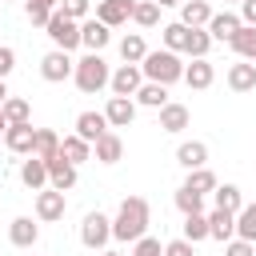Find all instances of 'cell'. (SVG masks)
<instances>
[{"instance_id":"cell-5","label":"cell","mask_w":256,"mask_h":256,"mask_svg":"<svg viewBox=\"0 0 256 256\" xmlns=\"http://www.w3.org/2000/svg\"><path fill=\"white\" fill-rule=\"evenodd\" d=\"M112 240V220L104 216V212H88L84 216V224H80V244L84 248H96V252H104V244Z\"/></svg>"},{"instance_id":"cell-26","label":"cell","mask_w":256,"mask_h":256,"mask_svg":"<svg viewBox=\"0 0 256 256\" xmlns=\"http://www.w3.org/2000/svg\"><path fill=\"white\" fill-rule=\"evenodd\" d=\"M60 152V136L52 132V128H36V140H32V156H40V160H52Z\"/></svg>"},{"instance_id":"cell-25","label":"cell","mask_w":256,"mask_h":256,"mask_svg":"<svg viewBox=\"0 0 256 256\" xmlns=\"http://www.w3.org/2000/svg\"><path fill=\"white\" fill-rule=\"evenodd\" d=\"M136 104H144V108H164V104H168V88L144 80V84L136 88Z\"/></svg>"},{"instance_id":"cell-1","label":"cell","mask_w":256,"mask_h":256,"mask_svg":"<svg viewBox=\"0 0 256 256\" xmlns=\"http://www.w3.org/2000/svg\"><path fill=\"white\" fill-rule=\"evenodd\" d=\"M112 236L124 244H136L140 236H148V200L144 196H124L120 212L112 220Z\"/></svg>"},{"instance_id":"cell-6","label":"cell","mask_w":256,"mask_h":256,"mask_svg":"<svg viewBox=\"0 0 256 256\" xmlns=\"http://www.w3.org/2000/svg\"><path fill=\"white\" fill-rule=\"evenodd\" d=\"M72 68H76V60H72L68 52H60V48L44 52V60H40V76H44L48 84H60V80H68V76H72Z\"/></svg>"},{"instance_id":"cell-16","label":"cell","mask_w":256,"mask_h":256,"mask_svg":"<svg viewBox=\"0 0 256 256\" xmlns=\"http://www.w3.org/2000/svg\"><path fill=\"white\" fill-rule=\"evenodd\" d=\"M176 164L188 168V172H192V168H204V164H208V144H204V140H184V144L176 148Z\"/></svg>"},{"instance_id":"cell-18","label":"cell","mask_w":256,"mask_h":256,"mask_svg":"<svg viewBox=\"0 0 256 256\" xmlns=\"http://www.w3.org/2000/svg\"><path fill=\"white\" fill-rule=\"evenodd\" d=\"M92 152H96V160H100V164H116V160L124 156V140H120V136L108 128V132H104V136L92 144Z\"/></svg>"},{"instance_id":"cell-44","label":"cell","mask_w":256,"mask_h":256,"mask_svg":"<svg viewBox=\"0 0 256 256\" xmlns=\"http://www.w3.org/2000/svg\"><path fill=\"white\" fill-rule=\"evenodd\" d=\"M12 68H16V52H12V48H0V80H4Z\"/></svg>"},{"instance_id":"cell-14","label":"cell","mask_w":256,"mask_h":256,"mask_svg":"<svg viewBox=\"0 0 256 256\" xmlns=\"http://www.w3.org/2000/svg\"><path fill=\"white\" fill-rule=\"evenodd\" d=\"M108 40H112V28H104L96 16H92V20H80V44H84L88 52H100Z\"/></svg>"},{"instance_id":"cell-37","label":"cell","mask_w":256,"mask_h":256,"mask_svg":"<svg viewBox=\"0 0 256 256\" xmlns=\"http://www.w3.org/2000/svg\"><path fill=\"white\" fill-rule=\"evenodd\" d=\"M132 20H136L140 28H152V24L160 20V8H156L152 0H140V4H132Z\"/></svg>"},{"instance_id":"cell-41","label":"cell","mask_w":256,"mask_h":256,"mask_svg":"<svg viewBox=\"0 0 256 256\" xmlns=\"http://www.w3.org/2000/svg\"><path fill=\"white\" fill-rule=\"evenodd\" d=\"M224 256H256V244H248V240H236V236H232V240L224 244Z\"/></svg>"},{"instance_id":"cell-34","label":"cell","mask_w":256,"mask_h":256,"mask_svg":"<svg viewBox=\"0 0 256 256\" xmlns=\"http://www.w3.org/2000/svg\"><path fill=\"white\" fill-rule=\"evenodd\" d=\"M184 188H188V192H196V196L216 192V176H212L208 168H192V172H188V180H184Z\"/></svg>"},{"instance_id":"cell-10","label":"cell","mask_w":256,"mask_h":256,"mask_svg":"<svg viewBox=\"0 0 256 256\" xmlns=\"http://www.w3.org/2000/svg\"><path fill=\"white\" fill-rule=\"evenodd\" d=\"M48 164V188H56V192H68L72 184H76V164H68L60 152L52 156V160H44Z\"/></svg>"},{"instance_id":"cell-38","label":"cell","mask_w":256,"mask_h":256,"mask_svg":"<svg viewBox=\"0 0 256 256\" xmlns=\"http://www.w3.org/2000/svg\"><path fill=\"white\" fill-rule=\"evenodd\" d=\"M176 208L184 212V216H192V212H204V196H196V192H188L184 184L176 188Z\"/></svg>"},{"instance_id":"cell-8","label":"cell","mask_w":256,"mask_h":256,"mask_svg":"<svg viewBox=\"0 0 256 256\" xmlns=\"http://www.w3.org/2000/svg\"><path fill=\"white\" fill-rule=\"evenodd\" d=\"M132 4H136V0H100V4H96V20H100L104 28H120V24L132 20Z\"/></svg>"},{"instance_id":"cell-42","label":"cell","mask_w":256,"mask_h":256,"mask_svg":"<svg viewBox=\"0 0 256 256\" xmlns=\"http://www.w3.org/2000/svg\"><path fill=\"white\" fill-rule=\"evenodd\" d=\"M164 256H196V244H188V240L180 236V240H172V244H164Z\"/></svg>"},{"instance_id":"cell-21","label":"cell","mask_w":256,"mask_h":256,"mask_svg":"<svg viewBox=\"0 0 256 256\" xmlns=\"http://www.w3.org/2000/svg\"><path fill=\"white\" fill-rule=\"evenodd\" d=\"M228 88H232V92H252V88H256V64H252V60L232 64V68H228Z\"/></svg>"},{"instance_id":"cell-45","label":"cell","mask_w":256,"mask_h":256,"mask_svg":"<svg viewBox=\"0 0 256 256\" xmlns=\"http://www.w3.org/2000/svg\"><path fill=\"white\" fill-rule=\"evenodd\" d=\"M156 8H172V4H184V0H152Z\"/></svg>"},{"instance_id":"cell-4","label":"cell","mask_w":256,"mask_h":256,"mask_svg":"<svg viewBox=\"0 0 256 256\" xmlns=\"http://www.w3.org/2000/svg\"><path fill=\"white\" fill-rule=\"evenodd\" d=\"M44 32H48V40L60 48V52H72V48H80V24L76 20H68L60 8L48 16V24H44Z\"/></svg>"},{"instance_id":"cell-49","label":"cell","mask_w":256,"mask_h":256,"mask_svg":"<svg viewBox=\"0 0 256 256\" xmlns=\"http://www.w3.org/2000/svg\"><path fill=\"white\" fill-rule=\"evenodd\" d=\"M224 4H232V0H224Z\"/></svg>"},{"instance_id":"cell-35","label":"cell","mask_w":256,"mask_h":256,"mask_svg":"<svg viewBox=\"0 0 256 256\" xmlns=\"http://www.w3.org/2000/svg\"><path fill=\"white\" fill-rule=\"evenodd\" d=\"M184 240H188V244H200V240H208V216H204V212H192V216H184Z\"/></svg>"},{"instance_id":"cell-9","label":"cell","mask_w":256,"mask_h":256,"mask_svg":"<svg viewBox=\"0 0 256 256\" xmlns=\"http://www.w3.org/2000/svg\"><path fill=\"white\" fill-rule=\"evenodd\" d=\"M104 120H108V128H128V124L136 120V104H132L128 96H108Z\"/></svg>"},{"instance_id":"cell-28","label":"cell","mask_w":256,"mask_h":256,"mask_svg":"<svg viewBox=\"0 0 256 256\" xmlns=\"http://www.w3.org/2000/svg\"><path fill=\"white\" fill-rule=\"evenodd\" d=\"M0 112H4L8 128H12V124H32V108H28V100H20V96H8Z\"/></svg>"},{"instance_id":"cell-33","label":"cell","mask_w":256,"mask_h":256,"mask_svg":"<svg viewBox=\"0 0 256 256\" xmlns=\"http://www.w3.org/2000/svg\"><path fill=\"white\" fill-rule=\"evenodd\" d=\"M160 32H164V48H168V52H184V48H188V32H192V28H184L180 20H176V24H164Z\"/></svg>"},{"instance_id":"cell-23","label":"cell","mask_w":256,"mask_h":256,"mask_svg":"<svg viewBox=\"0 0 256 256\" xmlns=\"http://www.w3.org/2000/svg\"><path fill=\"white\" fill-rule=\"evenodd\" d=\"M20 180H24L32 192H40V188L48 184V164H44L40 156H28V160L20 164Z\"/></svg>"},{"instance_id":"cell-27","label":"cell","mask_w":256,"mask_h":256,"mask_svg":"<svg viewBox=\"0 0 256 256\" xmlns=\"http://www.w3.org/2000/svg\"><path fill=\"white\" fill-rule=\"evenodd\" d=\"M232 44V52L240 56V60H256V28H248V24H240V32L228 40Z\"/></svg>"},{"instance_id":"cell-11","label":"cell","mask_w":256,"mask_h":256,"mask_svg":"<svg viewBox=\"0 0 256 256\" xmlns=\"http://www.w3.org/2000/svg\"><path fill=\"white\" fill-rule=\"evenodd\" d=\"M64 208H68L64 192H56V188H44V192H36V216H40L44 224L60 220V216H64Z\"/></svg>"},{"instance_id":"cell-3","label":"cell","mask_w":256,"mask_h":256,"mask_svg":"<svg viewBox=\"0 0 256 256\" xmlns=\"http://www.w3.org/2000/svg\"><path fill=\"white\" fill-rule=\"evenodd\" d=\"M108 64H104V56L100 52H88V56H80L76 60V68H72V80H76V88L84 92V96H92V92H100V88H108Z\"/></svg>"},{"instance_id":"cell-12","label":"cell","mask_w":256,"mask_h":256,"mask_svg":"<svg viewBox=\"0 0 256 256\" xmlns=\"http://www.w3.org/2000/svg\"><path fill=\"white\" fill-rule=\"evenodd\" d=\"M104 132H108L104 112H80V116H76V132H72V136H80L84 144H96Z\"/></svg>"},{"instance_id":"cell-43","label":"cell","mask_w":256,"mask_h":256,"mask_svg":"<svg viewBox=\"0 0 256 256\" xmlns=\"http://www.w3.org/2000/svg\"><path fill=\"white\" fill-rule=\"evenodd\" d=\"M240 24L256 28V0H240Z\"/></svg>"},{"instance_id":"cell-48","label":"cell","mask_w":256,"mask_h":256,"mask_svg":"<svg viewBox=\"0 0 256 256\" xmlns=\"http://www.w3.org/2000/svg\"><path fill=\"white\" fill-rule=\"evenodd\" d=\"M100 256H120V252H112V248H104V252H100Z\"/></svg>"},{"instance_id":"cell-2","label":"cell","mask_w":256,"mask_h":256,"mask_svg":"<svg viewBox=\"0 0 256 256\" xmlns=\"http://www.w3.org/2000/svg\"><path fill=\"white\" fill-rule=\"evenodd\" d=\"M140 72H144V80H152V84H176V80H184V64H180V56L176 52H168V48H160V52H148L144 60H140Z\"/></svg>"},{"instance_id":"cell-46","label":"cell","mask_w":256,"mask_h":256,"mask_svg":"<svg viewBox=\"0 0 256 256\" xmlns=\"http://www.w3.org/2000/svg\"><path fill=\"white\" fill-rule=\"evenodd\" d=\"M4 100H8V84L0 80V108H4Z\"/></svg>"},{"instance_id":"cell-17","label":"cell","mask_w":256,"mask_h":256,"mask_svg":"<svg viewBox=\"0 0 256 256\" xmlns=\"http://www.w3.org/2000/svg\"><path fill=\"white\" fill-rule=\"evenodd\" d=\"M212 80H216V68L208 64V56L184 64V84H188V88H212Z\"/></svg>"},{"instance_id":"cell-36","label":"cell","mask_w":256,"mask_h":256,"mask_svg":"<svg viewBox=\"0 0 256 256\" xmlns=\"http://www.w3.org/2000/svg\"><path fill=\"white\" fill-rule=\"evenodd\" d=\"M208 48H212V36H208L204 28H192V32H188V48H184V52H188L192 60H204V56H208Z\"/></svg>"},{"instance_id":"cell-40","label":"cell","mask_w":256,"mask_h":256,"mask_svg":"<svg viewBox=\"0 0 256 256\" xmlns=\"http://www.w3.org/2000/svg\"><path fill=\"white\" fill-rule=\"evenodd\" d=\"M132 256H164V244H160L156 236H140V240L132 244Z\"/></svg>"},{"instance_id":"cell-22","label":"cell","mask_w":256,"mask_h":256,"mask_svg":"<svg viewBox=\"0 0 256 256\" xmlns=\"http://www.w3.org/2000/svg\"><path fill=\"white\" fill-rule=\"evenodd\" d=\"M208 20H212V8L204 0H184L180 4V24L184 28H204Z\"/></svg>"},{"instance_id":"cell-47","label":"cell","mask_w":256,"mask_h":256,"mask_svg":"<svg viewBox=\"0 0 256 256\" xmlns=\"http://www.w3.org/2000/svg\"><path fill=\"white\" fill-rule=\"evenodd\" d=\"M4 132H8V120H4V112H0V136H4Z\"/></svg>"},{"instance_id":"cell-19","label":"cell","mask_w":256,"mask_h":256,"mask_svg":"<svg viewBox=\"0 0 256 256\" xmlns=\"http://www.w3.org/2000/svg\"><path fill=\"white\" fill-rule=\"evenodd\" d=\"M208 236L228 244V240L236 236V216H232V212H220V208H212V212H208Z\"/></svg>"},{"instance_id":"cell-30","label":"cell","mask_w":256,"mask_h":256,"mask_svg":"<svg viewBox=\"0 0 256 256\" xmlns=\"http://www.w3.org/2000/svg\"><path fill=\"white\" fill-rule=\"evenodd\" d=\"M236 240L256 244V204H244V208L236 212Z\"/></svg>"},{"instance_id":"cell-7","label":"cell","mask_w":256,"mask_h":256,"mask_svg":"<svg viewBox=\"0 0 256 256\" xmlns=\"http://www.w3.org/2000/svg\"><path fill=\"white\" fill-rule=\"evenodd\" d=\"M144 84V72H140V64H120L112 76H108V88H112V96H136V88Z\"/></svg>"},{"instance_id":"cell-29","label":"cell","mask_w":256,"mask_h":256,"mask_svg":"<svg viewBox=\"0 0 256 256\" xmlns=\"http://www.w3.org/2000/svg\"><path fill=\"white\" fill-rule=\"evenodd\" d=\"M216 208L236 216V212L244 208V196H240V188H236V184H216Z\"/></svg>"},{"instance_id":"cell-15","label":"cell","mask_w":256,"mask_h":256,"mask_svg":"<svg viewBox=\"0 0 256 256\" xmlns=\"http://www.w3.org/2000/svg\"><path fill=\"white\" fill-rule=\"evenodd\" d=\"M32 140H36V128H32V124H12V128L4 132V144H8V152H16V156H32Z\"/></svg>"},{"instance_id":"cell-32","label":"cell","mask_w":256,"mask_h":256,"mask_svg":"<svg viewBox=\"0 0 256 256\" xmlns=\"http://www.w3.org/2000/svg\"><path fill=\"white\" fill-rule=\"evenodd\" d=\"M60 156H64L68 164H80V160L92 156V144H84L80 136H64V140H60Z\"/></svg>"},{"instance_id":"cell-13","label":"cell","mask_w":256,"mask_h":256,"mask_svg":"<svg viewBox=\"0 0 256 256\" xmlns=\"http://www.w3.org/2000/svg\"><path fill=\"white\" fill-rule=\"evenodd\" d=\"M204 32H208L212 40H232V36L240 32V16H236V12H212V20L204 24Z\"/></svg>"},{"instance_id":"cell-39","label":"cell","mask_w":256,"mask_h":256,"mask_svg":"<svg viewBox=\"0 0 256 256\" xmlns=\"http://www.w3.org/2000/svg\"><path fill=\"white\" fill-rule=\"evenodd\" d=\"M60 12L68 16V20H88V12H92V0H60Z\"/></svg>"},{"instance_id":"cell-20","label":"cell","mask_w":256,"mask_h":256,"mask_svg":"<svg viewBox=\"0 0 256 256\" xmlns=\"http://www.w3.org/2000/svg\"><path fill=\"white\" fill-rule=\"evenodd\" d=\"M8 240H12L16 248H32V244L40 240V228H36L28 216H16V220L8 224Z\"/></svg>"},{"instance_id":"cell-31","label":"cell","mask_w":256,"mask_h":256,"mask_svg":"<svg viewBox=\"0 0 256 256\" xmlns=\"http://www.w3.org/2000/svg\"><path fill=\"white\" fill-rule=\"evenodd\" d=\"M120 56H124V64H140V60L148 56V44H144V36H140V32L124 36V40H120Z\"/></svg>"},{"instance_id":"cell-24","label":"cell","mask_w":256,"mask_h":256,"mask_svg":"<svg viewBox=\"0 0 256 256\" xmlns=\"http://www.w3.org/2000/svg\"><path fill=\"white\" fill-rule=\"evenodd\" d=\"M188 120H192V116H188L184 104H172V100H168V104L160 108V128H164V132H184Z\"/></svg>"}]
</instances>
